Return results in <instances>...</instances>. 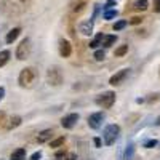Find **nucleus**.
I'll list each match as a JSON object with an SVG mask.
<instances>
[{"mask_svg": "<svg viewBox=\"0 0 160 160\" xmlns=\"http://www.w3.org/2000/svg\"><path fill=\"white\" fill-rule=\"evenodd\" d=\"M128 26V21H117L115 24H114V31H122V29H125Z\"/></svg>", "mask_w": 160, "mask_h": 160, "instance_id": "nucleus-22", "label": "nucleus"}, {"mask_svg": "<svg viewBox=\"0 0 160 160\" xmlns=\"http://www.w3.org/2000/svg\"><path fill=\"white\" fill-rule=\"evenodd\" d=\"M158 77H160V71H158Z\"/></svg>", "mask_w": 160, "mask_h": 160, "instance_id": "nucleus-37", "label": "nucleus"}, {"mask_svg": "<svg viewBox=\"0 0 160 160\" xmlns=\"http://www.w3.org/2000/svg\"><path fill=\"white\" fill-rule=\"evenodd\" d=\"M10 56H11V53H10L8 50L0 51V68H3V66L10 61Z\"/></svg>", "mask_w": 160, "mask_h": 160, "instance_id": "nucleus-15", "label": "nucleus"}, {"mask_svg": "<svg viewBox=\"0 0 160 160\" xmlns=\"http://www.w3.org/2000/svg\"><path fill=\"white\" fill-rule=\"evenodd\" d=\"M102 40H104V35H102V34H98V35L90 42V48H98L99 45H102Z\"/></svg>", "mask_w": 160, "mask_h": 160, "instance_id": "nucleus-17", "label": "nucleus"}, {"mask_svg": "<svg viewBox=\"0 0 160 160\" xmlns=\"http://www.w3.org/2000/svg\"><path fill=\"white\" fill-rule=\"evenodd\" d=\"M102 16H104V19H112L117 16V10H104Z\"/></svg>", "mask_w": 160, "mask_h": 160, "instance_id": "nucleus-21", "label": "nucleus"}, {"mask_svg": "<svg viewBox=\"0 0 160 160\" xmlns=\"http://www.w3.org/2000/svg\"><path fill=\"white\" fill-rule=\"evenodd\" d=\"M40 158H42V152L38 151V152H34V154L31 155V158H29V160H40Z\"/></svg>", "mask_w": 160, "mask_h": 160, "instance_id": "nucleus-28", "label": "nucleus"}, {"mask_svg": "<svg viewBox=\"0 0 160 160\" xmlns=\"http://www.w3.org/2000/svg\"><path fill=\"white\" fill-rule=\"evenodd\" d=\"M104 58H106V53L102 50H96L95 51V59L96 61H104Z\"/></svg>", "mask_w": 160, "mask_h": 160, "instance_id": "nucleus-23", "label": "nucleus"}, {"mask_svg": "<svg viewBox=\"0 0 160 160\" xmlns=\"http://www.w3.org/2000/svg\"><path fill=\"white\" fill-rule=\"evenodd\" d=\"M95 144H96V148H101V139L99 138H95Z\"/></svg>", "mask_w": 160, "mask_h": 160, "instance_id": "nucleus-34", "label": "nucleus"}, {"mask_svg": "<svg viewBox=\"0 0 160 160\" xmlns=\"http://www.w3.org/2000/svg\"><path fill=\"white\" fill-rule=\"evenodd\" d=\"M114 2H117V0H108V3H106V8H109V7H111ZM106 8H104V10H106Z\"/></svg>", "mask_w": 160, "mask_h": 160, "instance_id": "nucleus-33", "label": "nucleus"}, {"mask_svg": "<svg viewBox=\"0 0 160 160\" xmlns=\"http://www.w3.org/2000/svg\"><path fill=\"white\" fill-rule=\"evenodd\" d=\"M5 123H7V114L0 111V128L5 127Z\"/></svg>", "mask_w": 160, "mask_h": 160, "instance_id": "nucleus-25", "label": "nucleus"}, {"mask_svg": "<svg viewBox=\"0 0 160 160\" xmlns=\"http://www.w3.org/2000/svg\"><path fill=\"white\" fill-rule=\"evenodd\" d=\"M157 125H158V127H160V117H158V118H157Z\"/></svg>", "mask_w": 160, "mask_h": 160, "instance_id": "nucleus-35", "label": "nucleus"}, {"mask_svg": "<svg viewBox=\"0 0 160 160\" xmlns=\"http://www.w3.org/2000/svg\"><path fill=\"white\" fill-rule=\"evenodd\" d=\"M5 98V88L3 87H0V101H2Z\"/></svg>", "mask_w": 160, "mask_h": 160, "instance_id": "nucleus-32", "label": "nucleus"}, {"mask_svg": "<svg viewBox=\"0 0 160 160\" xmlns=\"http://www.w3.org/2000/svg\"><path fill=\"white\" fill-rule=\"evenodd\" d=\"M154 11L155 13H160V0H154Z\"/></svg>", "mask_w": 160, "mask_h": 160, "instance_id": "nucleus-29", "label": "nucleus"}, {"mask_svg": "<svg viewBox=\"0 0 160 160\" xmlns=\"http://www.w3.org/2000/svg\"><path fill=\"white\" fill-rule=\"evenodd\" d=\"M128 75H130V69H122V71L115 72V74L109 78V83H111L112 87H117V85H120V83H123Z\"/></svg>", "mask_w": 160, "mask_h": 160, "instance_id": "nucleus-7", "label": "nucleus"}, {"mask_svg": "<svg viewBox=\"0 0 160 160\" xmlns=\"http://www.w3.org/2000/svg\"><path fill=\"white\" fill-rule=\"evenodd\" d=\"M31 50H32V45H31V38H22L21 40V43L18 45L16 48V59L19 61H24V59H28L29 55H31Z\"/></svg>", "mask_w": 160, "mask_h": 160, "instance_id": "nucleus-4", "label": "nucleus"}, {"mask_svg": "<svg viewBox=\"0 0 160 160\" xmlns=\"http://www.w3.org/2000/svg\"><path fill=\"white\" fill-rule=\"evenodd\" d=\"M120 136V127L115 125V123H111L104 128L102 131V141L106 146H112Z\"/></svg>", "mask_w": 160, "mask_h": 160, "instance_id": "nucleus-1", "label": "nucleus"}, {"mask_svg": "<svg viewBox=\"0 0 160 160\" xmlns=\"http://www.w3.org/2000/svg\"><path fill=\"white\" fill-rule=\"evenodd\" d=\"M21 34V28H15V29H11L8 34H7V37H5V42L7 43H13L15 40L18 38V35Z\"/></svg>", "mask_w": 160, "mask_h": 160, "instance_id": "nucleus-11", "label": "nucleus"}, {"mask_svg": "<svg viewBox=\"0 0 160 160\" xmlns=\"http://www.w3.org/2000/svg\"><path fill=\"white\" fill-rule=\"evenodd\" d=\"M64 155H66V151H64V149H62V151H58V152L55 154L56 158H61V157H64Z\"/></svg>", "mask_w": 160, "mask_h": 160, "instance_id": "nucleus-30", "label": "nucleus"}, {"mask_svg": "<svg viewBox=\"0 0 160 160\" xmlns=\"http://www.w3.org/2000/svg\"><path fill=\"white\" fill-rule=\"evenodd\" d=\"M128 22H130V24H141V22H142V18H139V16H135V18H131Z\"/></svg>", "mask_w": 160, "mask_h": 160, "instance_id": "nucleus-26", "label": "nucleus"}, {"mask_svg": "<svg viewBox=\"0 0 160 160\" xmlns=\"http://www.w3.org/2000/svg\"><path fill=\"white\" fill-rule=\"evenodd\" d=\"M133 7H135V10H138V11H144V10H148L149 3H148V0H136Z\"/></svg>", "mask_w": 160, "mask_h": 160, "instance_id": "nucleus-18", "label": "nucleus"}, {"mask_svg": "<svg viewBox=\"0 0 160 160\" xmlns=\"http://www.w3.org/2000/svg\"><path fill=\"white\" fill-rule=\"evenodd\" d=\"M93 31V21H85L82 22V26H80V32H82L83 35H90Z\"/></svg>", "mask_w": 160, "mask_h": 160, "instance_id": "nucleus-14", "label": "nucleus"}, {"mask_svg": "<svg viewBox=\"0 0 160 160\" xmlns=\"http://www.w3.org/2000/svg\"><path fill=\"white\" fill-rule=\"evenodd\" d=\"M19 2H28V0H19Z\"/></svg>", "mask_w": 160, "mask_h": 160, "instance_id": "nucleus-36", "label": "nucleus"}, {"mask_svg": "<svg viewBox=\"0 0 160 160\" xmlns=\"http://www.w3.org/2000/svg\"><path fill=\"white\" fill-rule=\"evenodd\" d=\"M104 118H106L104 112H95V114H91V115L88 117V127H90L91 130H99V128L102 127Z\"/></svg>", "mask_w": 160, "mask_h": 160, "instance_id": "nucleus-6", "label": "nucleus"}, {"mask_svg": "<svg viewBox=\"0 0 160 160\" xmlns=\"http://www.w3.org/2000/svg\"><path fill=\"white\" fill-rule=\"evenodd\" d=\"M128 53V45H120L115 51H114V55L117 56V58H120V56H125Z\"/></svg>", "mask_w": 160, "mask_h": 160, "instance_id": "nucleus-20", "label": "nucleus"}, {"mask_svg": "<svg viewBox=\"0 0 160 160\" xmlns=\"http://www.w3.org/2000/svg\"><path fill=\"white\" fill-rule=\"evenodd\" d=\"M10 158L11 160H24L26 158V149L24 148H19L16 151H13L11 155H10Z\"/></svg>", "mask_w": 160, "mask_h": 160, "instance_id": "nucleus-13", "label": "nucleus"}, {"mask_svg": "<svg viewBox=\"0 0 160 160\" xmlns=\"http://www.w3.org/2000/svg\"><path fill=\"white\" fill-rule=\"evenodd\" d=\"M131 154H133V146L130 144V146H128V151H127V160L131 157Z\"/></svg>", "mask_w": 160, "mask_h": 160, "instance_id": "nucleus-31", "label": "nucleus"}, {"mask_svg": "<svg viewBox=\"0 0 160 160\" xmlns=\"http://www.w3.org/2000/svg\"><path fill=\"white\" fill-rule=\"evenodd\" d=\"M95 102L102 109H111L114 106V102H115V93L114 91H104V93H101V95L96 96Z\"/></svg>", "mask_w": 160, "mask_h": 160, "instance_id": "nucleus-3", "label": "nucleus"}, {"mask_svg": "<svg viewBox=\"0 0 160 160\" xmlns=\"http://www.w3.org/2000/svg\"><path fill=\"white\" fill-rule=\"evenodd\" d=\"M115 42H117V35H104L102 45H104L106 48H109V47H112Z\"/></svg>", "mask_w": 160, "mask_h": 160, "instance_id": "nucleus-16", "label": "nucleus"}, {"mask_svg": "<svg viewBox=\"0 0 160 160\" xmlns=\"http://www.w3.org/2000/svg\"><path fill=\"white\" fill-rule=\"evenodd\" d=\"M77 122H78V114H75V112L68 114V115H64V117L61 118V125H62V128H66V130L74 128V127L77 125Z\"/></svg>", "mask_w": 160, "mask_h": 160, "instance_id": "nucleus-8", "label": "nucleus"}, {"mask_svg": "<svg viewBox=\"0 0 160 160\" xmlns=\"http://www.w3.org/2000/svg\"><path fill=\"white\" fill-rule=\"evenodd\" d=\"M59 55L62 58H69L72 55V45L69 43V40H59Z\"/></svg>", "mask_w": 160, "mask_h": 160, "instance_id": "nucleus-9", "label": "nucleus"}, {"mask_svg": "<svg viewBox=\"0 0 160 160\" xmlns=\"http://www.w3.org/2000/svg\"><path fill=\"white\" fill-rule=\"evenodd\" d=\"M64 160H77V154H74V152L66 154V155H64Z\"/></svg>", "mask_w": 160, "mask_h": 160, "instance_id": "nucleus-27", "label": "nucleus"}, {"mask_svg": "<svg viewBox=\"0 0 160 160\" xmlns=\"http://www.w3.org/2000/svg\"><path fill=\"white\" fill-rule=\"evenodd\" d=\"M47 82L50 87H59L62 83V72L59 71V68L53 66V68L48 69L47 72Z\"/></svg>", "mask_w": 160, "mask_h": 160, "instance_id": "nucleus-5", "label": "nucleus"}, {"mask_svg": "<svg viewBox=\"0 0 160 160\" xmlns=\"http://www.w3.org/2000/svg\"><path fill=\"white\" fill-rule=\"evenodd\" d=\"M155 146H157V139H149V141L144 142V148L146 149H152V148H155Z\"/></svg>", "mask_w": 160, "mask_h": 160, "instance_id": "nucleus-24", "label": "nucleus"}, {"mask_svg": "<svg viewBox=\"0 0 160 160\" xmlns=\"http://www.w3.org/2000/svg\"><path fill=\"white\" fill-rule=\"evenodd\" d=\"M51 138H53V130H43V131H40L38 133V136H37V142L38 144H43V142H48V141H51Z\"/></svg>", "mask_w": 160, "mask_h": 160, "instance_id": "nucleus-10", "label": "nucleus"}, {"mask_svg": "<svg viewBox=\"0 0 160 160\" xmlns=\"http://www.w3.org/2000/svg\"><path fill=\"white\" fill-rule=\"evenodd\" d=\"M21 122H22V118H21L19 115H13V117L8 120V123H7V130H15V128H18V127L21 125Z\"/></svg>", "mask_w": 160, "mask_h": 160, "instance_id": "nucleus-12", "label": "nucleus"}, {"mask_svg": "<svg viewBox=\"0 0 160 160\" xmlns=\"http://www.w3.org/2000/svg\"><path fill=\"white\" fill-rule=\"evenodd\" d=\"M66 142V138L64 136H59L56 139H51L50 141V148H61V146Z\"/></svg>", "mask_w": 160, "mask_h": 160, "instance_id": "nucleus-19", "label": "nucleus"}, {"mask_svg": "<svg viewBox=\"0 0 160 160\" xmlns=\"http://www.w3.org/2000/svg\"><path fill=\"white\" fill-rule=\"evenodd\" d=\"M35 80V71L32 68H24L21 72H19V77H18V83L19 87L22 88H29Z\"/></svg>", "mask_w": 160, "mask_h": 160, "instance_id": "nucleus-2", "label": "nucleus"}]
</instances>
